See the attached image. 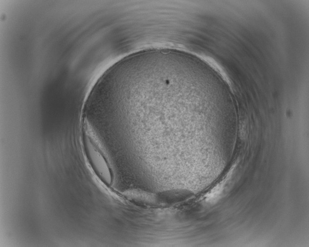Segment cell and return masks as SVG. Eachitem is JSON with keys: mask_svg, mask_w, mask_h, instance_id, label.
<instances>
[{"mask_svg": "<svg viewBox=\"0 0 309 247\" xmlns=\"http://www.w3.org/2000/svg\"><path fill=\"white\" fill-rule=\"evenodd\" d=\"M82 143L87 160L96 176L107 185H111L113 174L104 154L86 132L82 135Z\"/></svg>", "mask_w": 309, "mask_h": 247, "instance_id": "obj_1", "label": "cell"}]
</instances>
